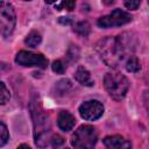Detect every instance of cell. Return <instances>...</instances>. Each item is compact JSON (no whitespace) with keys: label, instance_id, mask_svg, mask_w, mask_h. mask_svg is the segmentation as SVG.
I'll return each instance as SVG.
<instances>
[{"label":"cell","instance_id":"cell-17","mask_svg":"<svg viewBox=\"0 0 149 149\" xmlns=\"http://www.w3.org/2000/svg\"><path fill=\"white\" fill-rule=\"evenodd\" d=\"M8 139H9L8 129H7V127L5 126V123H2V122L0 121V147L5 146V144L7 143V141H8Z\"/></svg>","mask_w":149,"mask_h":149},{"label":"cell","instance_id":"cell-15","mask_svg":"<svg viewBox=\"0 0 149 149\" xmlns=\"http://www.w3.org/2000/svg\"><path fill=\"white\" fill-rule=\"evenodd\" d=\"M71 88V83L69 79H62L56 84V92L57 94L62 95L64 93H66Z\"/></svg>","mask_w":149,"mask_h":149},{"label":"cell","instance_id":"cell-4","mask_svg":"<svg viewBox=\"0 0 149 149\" xmlns=\"http://www.w3.org/2000/svg\"><path fill=\"white\" fill-rule=\"evenodd\" d=\"M34 118V127H35V142L37 146L42 147V141H44V144L48 143L49 133H50V122L49 118L45 113H43L40 105H36V111L33 109L31 112Z\"/></svg>","mask_w":149,"mask_h":149},{"label":"cell","instance_id":"cell-19","mask_svg":"<svg viewBox=\"0 0 149 149\" xmlns=\"http://www.w3.org/2000/svg\"><path fill=\"white\" fill-rule=\"evenodd\" d=\"M74 1H63V2H57L55 3V7L58 9V10H62V9H68V10H72L73 7H74Z\"/></svg>","mask_w":149,"mask_h":149},{"label":"cell","instance_id":"cell-6","mask_svg":"<svg viewBox=\"0 0 149 149\" xmlns=\"http://www.w3.org/2000/svg\"><path fill=\"white\" fill-rule=\"evenodd\" d=\"M132 21V15L122 9H114L108 15H105L98 20V26L100 28H111V27H120L127 24Z\"/></svg>","mask_w":149,"mask_h":149},{"label":"cell","instance_id":"cell-1","mask_svg":"<svg viewBox=\"0 0 149 149\" xmlns=\"http://www.w3.org/2000/svg\"><path fill=\"white\" fill-rule=\"evenodd\" d=\"M97 50L101 56V59L108 66H116L123 56L122 45L116 37H105L97 44Z\"/></svg>","mask_w":149,"mask_h":149},{"label":"cell","instance_id":"cell-5","mask_svg":"<svg viewBox=\"0 0 149 149\" xmlns=\"http://www.w3.org/2000/svg\"><path fill=\"white\" fill-rule=\"evenodd\" d=\"M16 23V15L10 2L0 1V34L8 37L14 31Z\"/></svg>","mask_w":149,"mask_h":149},{"label":"cell","instance_id":"cell-18","mask_svg":"<svg viewBox=\"0 0 149 149\" xmlns=\"http://www.w3.org/2000/svg\"><path fill=\"white\" fill-rule=\"evenodd\" d=\"M51 69H52V71H54V72L62 74V73H64V71H65L66 66H65V64H64L61 59H57V61H55V62L52 63Z\"/></svg>","mask_w":149,"mask_h":149},{"label":"cell","instance_id":"cell-20","mask_svg":"<svg viewBox=\"0 0 149 149\" xmlns=\"http://www.w3.org/2000/svg\"><path fill=\"white\" fill-rule=\"evenodd\" d=\"M51 142H52V147H54V148H57V147H59L64 141H63V139H62L59 135H56V136H54V137L51 139Z\"/></svg>","mask_w":149,"mask_h":149},{"label":"cell","instance_id":"cell-3","mask_svg":"<svg viewBox=\"0 0 149 149\" xmlns=\"http://www.w3.org/2000/svg\"><path fill=\"white\" fill-rule=\"evenodd\" d=\"M98 140L97 130L93 126H80L71 137V143L76 149H93Z\"/></svg>","mask_w":149,"mask_h":149},{"label":"cell","instance_id":"cell-12","mask_svg":"<svg viewBox=\"0 0 149 149\" xmlns=\"http://www.w3.org/2000/svg\"><path fill=\"white\" fill-rule=\"evenodd\" d=\"M41 41H42V37H41L40 33L33 30V31H30V33L27 35V37H26V40H24V43H26L28 47H30V48H36V47L41 43Z\"/></svg>","mask_w":149,"mask_h":149},{"label":"cell","instance_id":"cell-16","mask_svg":"<svg viewBox=\"0 0 149 149\" xmlns=\"http://www.w3.org/2000/svg\"><path fill=\"white\" fill-rule=\"evenodd\" d=\"M9 98H10L9 90L7 88L5 83L0 80V105H5L9 100Z\"/></svg>","mask_w":149,"mask_h":149},{"label":"cell","instance_id":"cell-11","mask_svg":"<svg viewBox=\"0 0 149 149\" xmlns=\"http://www.w3.org/2000/svg\"><path fill=\"white\" fill-rule=\"evenodd\" d=\"M74 78L79 84H81L84 86H93V84H94L90 72L83 66H79L77 69V71L74 72Z\"/></svg>","mask_w":149,"mask_h":149},{"label":"cell","instance_id":"cell-23","mask_svg":"<svg viewBox=\"0 0 149 149\" xmlns=\"http://www.w3.org/2000/svg\"><path fill=\"white\" fill-rule=\"evenodd\" d=\"M17 149H30V147H29L28 144H24V143H23V144H20V146L17 147Z\"/></svg>","mask_w":149,"mask_h":149},{"label":"cell","instance_id":"cell-8","mask_svg":"<svg viewBox=\"0 0 149 149\" xmlns=\"http://www.w3.org/2000/svg\"><path fill=\"white\" fill-rule=\"evenodd\" d=\"M104 113V106L98 100H88L79 106V114L83 119L93 121L99 119Z\"/></svg>","mask_w":149,"mask_h":149},{"label":"cell","instance_id":"cell-21","mask_svg":"<svg viewBox=\"0 0 149 149\" xmlns=\"http://www.w3.org/2000/svg\"><path fill=\"white\" fill-rule=\"evenodd\" d=\"M140 1H126L125 2V6L128 8V9H137V7L140 6Z\"/></svg>","mask_w":149,"mask_h":149},{"label":"cell","instance_id":"cell-2","mask_svg":"<svg viewBox=\"0 0 149 149\" xmlns=\"http://www.w3.org/2000/svg\"><path fill=\"white\" fill-rule=\"evenodd\" d=\"M104 85L109 95L116 100L122 99L129 87L128 79L119 72H107L104 77Z\"/></svg>","mask_w":149,"mask_h":149},{"label":"cell","instance_id":"cell-14","mask_svg":"<svg viewBox=\"0 0 149 149\" xmlns=\"http://www.w3.org/2000/svg\"><path fill=\"white\" fill-rule=\"evenodd\" d=\"M73 30H74L77 34L81 35V36H87V35L90 34L91 27H90V24H88L86 21H81V22H78V23L74 24Z\"/></svg>","mask_w":149,"mask_h":149},{"label":"cell","instance_id":"cell-7","mask_svg":"<svg viewBox=\"0 0 149 149\" xmlns=\"http://www.w3.org/2000/svg\"><path fill=\"white\" fill-rule=\"evenodd\" d=\"M15 62L21 66H37L41 69H45L48 65V59L42 54H35L24 50H21L16 54Z\"/></svg>","mask_w":149,"mask_h":149},{"label":"cell","instance_id":"cell-22","mask_svg":"<svg viewBox=\"0 0 149 149\" xmlns=\"http://www.w3.org/2000/svg\"><path fill=\"white\" fill-rule=\"evenodd\" d=\"M59 22L64 23V24H68V23H71V20H69L68 17H59Z\"/></svg>","mask_w":149,"mask_h":149},{"label":"cell","instance_id":"cell-10","mask_svg":"<svg viewBox=\"0 0 149 149\" xmlns=\"http://www.w3.org/2000/svg\"><path fill=\"white\" fill-rule=\"evenodd\" d=\"M76 123L74 116L68 111H61L57 118V125L63 132H70Z\"/></svg>","mask_w":149,"mask_h":149},{"label":"cell","instance_id":"cell-24","mask_svg":"<svg viewBox=\"0 0 149 149\" xmlns=\"http://www.w3.org/2000/svg\"><path fill=\"white\" fill-rule=\"evenodd\" d=\"M66 149H69V148H66Z\"/></svg>","mask_w":149,"mask_h":149},{"label":"cell","instance_id":"cell-9","mask_svg":"<svg viewBox=\"0 0 149 149\" xmlns=\"http://www.w3.org/2000/svg\"><path fill=\"white\" fill-rule=\"evenodd\" d=\"M102 142L107 149H130L132 148V143L121 135L106 136L102 140Z\"/></svg>","mask_w":149,"mask_h":149},{"label":"cell","instance_id":"cell-13","mask_svg":"<svg viewBox=\"0 0 149 149\" xmlns=\"http://www.w3.org/2000/svg\"><path fill=\"white\" fill-rule=\"evenodd\" d=\"M126 69H127L128 72H133V73L140 71L141 63H140L139 58L135 57V56H129L128 59L126 61Z\"/></svg>","mask_w":149,"mask_h":149}]
</instances>
